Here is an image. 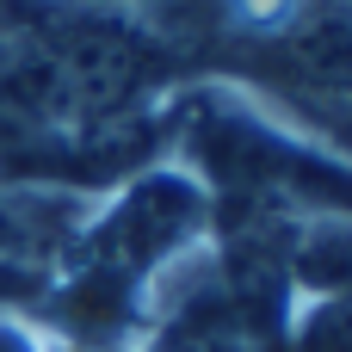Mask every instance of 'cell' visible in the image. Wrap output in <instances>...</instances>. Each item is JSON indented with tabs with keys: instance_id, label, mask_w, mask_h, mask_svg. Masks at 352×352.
<instances>
[{
	"instance_id": "cell-4",
	"label": "cell",
	"mask_w": 352,
	"mask_h": 352,
	"mask_svg": "<svg viewBox=\"0 0 352 352\" xmlns=\"http://www.w3.org/2000/svg\"><path fill=\"white\" fill-rule=\"evenodd\" d=\"M37 291H43V272H25V266L0 260V303H31Z\"/></svg>"
},
{
	"instance_id": "cell-2",
	"label": "cell",
	"mask_w": 352,
	"mask_h": 352,
	"mask_svg": "<svg viewBox=\"0 0 352 352\" xmlns=\"http://www.w3.org/2000/svg\"><path fill=\"white\" fill-rule=\"evenodd\" d=\"M192 155L210 167V179L241 198L248 210H278L291 198L328 204V210H352V173L340 161L266 130L254 111L235 105H198L192 111Z\"/></svg>"
},
{
	"instance_id": "cell-3",
	"label": "cell",
	"mask_w": 352,
	"mask_h": 352,
	"mask_svg": "<svg viewBox=\"0 0 352 352\" xmlns=\"http://www.w3.org/2000/svg\"><path fill=\"white\" fill-rule=\"evenodd\" d=\"M297 352H352V291L322 297L297 334Z\"/></svg>"
},
{
	"instance_id": "cell-1",
	"label": "cell",
	"mask_w": 352,
	"mask_h": 352,
	"mask_svg": "<svg viewBox=\"0 0 352 352\" xmlns=\"http://www.w3.org/2000/svg\"><path fill=\"white\" fill-rule=\"evenodd\" d=\"M204 186L186 173H142L118 192V204L74 235L62 260H74L68 278V322L80 334H111L124 309L142 297V285L204 229Z\"/></svg>"
},
{
	"instance_id": "cell-5",
	"label": "cell",
	"mask_w": 352,
	"mask_h": 352,
	"mask_svg": "<svg viewBox=\"0 0 352 352\" xmlns=\"http://www.w3.org/2000/svg\"><path fill=\"white\" fill-rule=\"evenodd\" d=\"M0 352H43V346H37V334L19 316H0Z\"/></svg>"
}]
</instances>
